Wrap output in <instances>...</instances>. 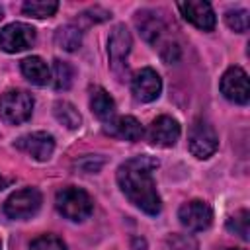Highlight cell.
Here are the masks:
<instances>
[{"instance_id":"cell-21","label":"cell","mask_w":250,"mask_h":250,"mask_svg":"<svg viewBox=\"0 0 250 250\" xmlns=\"http://www.w3.org/2000/svg\"><path fill=\"white\" fill-rule=\"evenodd\" d=\"M59 10V2L55 0H31V2H23L21 4V12L29 18H37V20H43V18H51L55 16V12Z\"/></svg>"},{"instance_id":"cell-12","label":"cell","mask_w":250,"mask_h":250,"mask_svg":"<svg viewBox=\"0 0 250 250\" xmlns=\"http://www.w3.org/2000/svg\"><path fill=\"white\" fill-rule=\"evenodd\" d=\"M180 123L170 117V115H160L156 117L150 125H148V143L152 146H162V148H168V146H174L180 139Z\"/></svg>"},{"instance_id":"cell-10","label":"cell","mask_w":250,"mask_h":250,"mask_svg":"<svg viewBox=\"0 0 250 250\" xmlns=\"http://www.w3.org/2000/svg\"><path fill=\"white\" fill-rule=\"evenodd\" d=\"M16 148L39 162H45L51 158V154L55 150V139H53V135H49L45 131H35V133H27V135L20 137L16 141Z\"/></svg>"},{"instance_id":"cell-13","label":"cell","mask_w":250,"mask_h":250,"mask_svg":"<svg viewBox=\"0 0 250 250\" xmlns=\"http://www.w3.org/2000/svg\"><path fill=\"white\" fill-rule=\"evenodd\" d=\"M178 10L184 16V20H188L191 25H195L197 29L203 31H211L215 27V12L211 8L209 2H201V0H188V2H178Z\"/></svg>"},{"instance_id":"cell-15","label":"cell","mask_w":250,"mask_h":250,"mask_svg":"<svg viewBox=\"0 0 250 250\" xmlns=\"http://www.w3.org/2000/svg\"><path fill=\"white\" fill-rule=\"evenodd\" d=\"M135 23H137V27L141 29V35H143L148 43H152V45H156V43L164 37L166 25H164V21H162L154 12H148V10L139 12L137 18H135Z\"/></svg>"},{"instance_id":"cell-6","label":"cell","mask_w":250,"mask_h":250,"mask_svg":"<svg viewBox=\"0 0 250 250\" xmlns=\"http://www.w3.org/2000/svg\"><path fill=\"white\" fill-rule=\"evenodd\" d=\"M35 29L29 23L14 21L0 29V49L6 53H20L35 43Z\"/></svg>"},{"instance_id":"cell-4","label":"cell","mask_w":250,"mask_h":250,"mask_svg":"<svg viewBox=\"0 0 250 250\" xmlns=\"http://www.w3.org/2000/svg\"><path fill=\"white\" fill-rule=\"evenodd\" d=\"M188 148L199 160H205L215 154V150L219 148V135L209 121L205 119L193 121L188 135Z\"/></svg>"},{"instance_id":"cell-11","label":"cell","mask_w":250,"mask_h":250,"mask_svg":"<svg viewBox=\"0 0 250 250\" xmlns=\"http://www.w3.org/2000/svg\"><path fill=\"white\" fill-rule=\"evenodd\" d=\"M131 45H133V39H131V33L125 25H115L113 31L109 33V39H107V53H109V62H111V68L119 74L121 70H127V55L131 51Z\"/></svg>"},{"instance_id":"cell-23","label":"cell","mask_w":250,"mask_h":250,"mask_svg":"<svg viewBox=\"0 0 250 250\" xmlns=\"http://www.w3.org/2000/svg\"><path fill=\"white\" fill-rule=\"evenodd\" d=\"M225 21L230 29L238 31V33H244L248 31V12L244 8H236V10H229L225 14Z\"/></svg>"},{"instance_id":"cell-17","label":"cell","mask_w":250,"mask_h":250,"mask_svg":"<svg viewBox=\"0 0 250 250\" xmlns=\"http://www.w3.org/2000/svg\"><path fill=\"white\" fill-rule=\"evenodd\" d=\"M90 109L100 121H111L115 117V102L113 98L100 86H96L90 94Z\"/></svg>"},{"instance_id":"cell-2","label":"cell","mask_w":250,"mask_h":250,"mask_svg":"<svg viewBox=\"0 0 250 250\" xmlns=\"http://www.w3.org/2000/svg\"><path fill=\"white\" fill-rule=\"evenodd\" d=\"M55 207L57 211L70 221H84L94 211V199L90 193L76 186H66L57 191L55 195Z\"/></svg>"},{"instance_id":"cell-19","label":"cell","mask_w":250,"mask_h":250,"mask_svg":"<svg viewBox=\"0 0 250 250\" xmlns=\"http://www.w3.org/2000/svg\"><path fill=\"white\" fill-rule=\"evenodd\" d=\"M53 113H55L57 121L62 123L66 129H78L80 123H82V117H80L78 109H76L70 102L59 100V102L53 105Z\"/></svg>"},{"instance_id":"cell-9","label":"cell","mask_w":250,"mask_h":250,"mask_svg":"<svg viewBox=\"0 0 250 250\" xmlns=\"http://www.w3.org/2000/svg\"><path fill=\"white\" fill-rule=\"evenodd\" d=\"M178 219L180 223L193 232L205 230L211 227L213 223V209L209 207V203L201 201V199H191L188 203H184L178 211Z\"/></svg>"},{"instance_id":"cell-22","label":"cell","mask_w":250,"mask_h":250,"mask_svg":"<svg viewBox=\"0 0 250 250\" xmlns=\"http://www.w3.org/2000/svg\"><path fill=\"white\" fill-rule=\"evenodd\" d=\"M227 230H230L232 234H238L242 240H248V232H250V213L246 209L238 211L236 215H232L227 221Z\"/></svg>"},{"instance_id":"cell-18","label":"cell","mask_w":250,"mask_h":250,"mask_svg":"<svg viewBox=\"0 0 250 250\" xmlns=\"http://www.w3.org/2000/svg\"><path fill=\"white\" fill-rule=\"evenodd\" d=\"M55 43L62 51H68V53L76 51L82 45V31H80V27L70 25V23L68 25H61L55 31Z\"/></svg>"},{"instance_id":"cell-5","label":"cell","mask_w":250,"mask_h":250,"mask_svg":"<svg viewBox=\"0 0 250 250\" xmlns=\"http://www.w3.org/2000/svg\"><path fill=\"white\" fill-rule=\"evenodd\" d=\"M41 201H43V197H41L39 189L23 188V189L14 191L4 201V213H6V217H10L14 221H23V219L33 217L39 211Z\"/></svg>"},{"instance_id":"cell-8","label":"cell","mask_w":250,"mask_h":250,"mask_svg":"<svg viewBox=\"0 0 250 250\" xmlns=\"http://www.w3.org/2000/svg\"><path fill=\"white\" fill-rule=\"evenodd\" d=\"M131 92L133 98L141 104L154 102L162 92V78L154 68L145 66L139 72H135V76L131 78Z\"/></svg>"},{"instance_id":"cell-28","label":"cell","mask_w":250,"mask_h":250,"mask_svg":"<svg viewBox=\"0 0 250 250\" xmlns=\"http://www.w3.org/2000/svg\"><path fill=\"white\" fill-rule=\"evenodd\" d=\"M229 250H240V248H229Z\"/></svg>"},{"instance_id":"cell-29","label":"cell","mask_w":250,"mask_h":250,"mask_svg":"<svg viewBox=\"0 0 250 250\" xmlns=\"http://www.w3.org/2000/svg\"><path fill=\"white\" fill-rule=\"evenodd\" d=\"M0 250H2V248H0Z\"/></svg>"},{"instance_id":"cell-24","label":"cell","mask_w":250,"mask_h":250,"mask_svg":"<svg viewBox=\"0 0 250 250\" xmlns=\"http://www.w3.org/2000/svg\"><path fill=\"white\" fill-rule=\"evenodd\" d=\"M29 250H66V244L55 234H41L31 242Z\"/></svg>"},{"instance_id":"cell-26","label":"cell","mask_w":250,"mask_h":250,"mask_svg":"<svg viewBox=\"0 0 250 250\" xmlns=\"http://www.w3.org/2000/svg\"><path fill=\"white\" fill-rule=\"evenodd\" d=\"M4 18V10H2V6H0V20Z\"/></svg>"},{"instance_id":"cell-1","label":"cell","mask_w":250,"mask_h":250,"mask_svg":"<svg viewBox=\"0 0 250 250\" xmlns=\"http://www.w3.org/2000/svg\"><path fill=\"white\" fill-rule=\"evenodd\" d=\"M158 166L160 162L154 156L139 154L125 160L117 168V184L121 191L135 207H139L146 215H158L162 209V201L152 178V172Z\"/></svg>"},{"instance_id":"cell-14","label":"cell","mask_w":250,"mask_h":250,"mask_svg":"<svg viewBox=\"0 0 250 250\" xmlns=\"http://www.w3.org/2000/svg\"><path fill=\"white\" fill-rule=\"evenodd\" d=\"M104 131L105 135L109 137H115L119 141H129V143H135V141H141L143 135H145V129L141 125V121L133 115H119V117H113L111 121H107L104 125Z\"/></svg>"},{"instance_id":"cell-20","label":"cell","mask_w":250,"mask_h":250,"mask_svg":"<svg viewBox=\"0 0 250 250\" xmlns=\"http://www.w3.org/2000/svg\"><path fill=\"white\" fill-rule=\"evenodd\" d=\"M74 80V68L61 59L53 61V72H51V82L57 90H68Z\"/></svg>"},{"instance_id":"cell-25","label":"cell","mask_w":250,"mask_h":250,"mask_svg":"<svg viewBox=\"0 0 250 250\" xmlns=\"http://www.w3.org/2000/svg\"><path fill=\"white\" fill-rule=\"evenodd\" d=\"M74 164H76V168H80L82 172H86V174H92V172H98V170L102 168V164H104V158H100V156H92V154H86L84 158L76 160Z\"/></svg>"},{"instance_id":"cell-7","label":"cell","mask_w":250,"mask_h":250,"mask_svg":"<svg viewBox=\"0 0 250 250\" xmlns=\"http://www.w3.org/2000/svg\"><path fill=\"white\" fill-rule=\"evenodd\" d=\"M221 94L234 104H248L250 98V88H248V74L240 66H230L225 70L219 82Z\"/></svg>"},{"instance_id":"cell-16","label":"cell","mask_w":250,"mask_h":250,"mask_svg":"<svg viewBox=\"0 0 250 250\" xmlns=\"http://www.w3.org/2000/svg\"><path fill=\"white\" fill-rule=\"evenodd\" d=\"M20 70L21 74L35 86H45L51 82V68L47 66V62L41 57H25L20 62Z\"/></svg>"},{"instance_id":"cell-3","label":"cell","mask_w":250,"mask_h":250,"mask_svg":"<svg viewBox=\"0 0 250 250\" xmlns=\"http://www.w3.org/2000/svg\"><path fill=\"white\" fill-rule=\"evenodd\" d=\"M33 113V98L25 90H8L0 96V117L10 125L25 123Z\"/></svg>"},{"instance_id":"cell-27","label":"cell","mask_w":250,"mask_h":250,"mask_svg":"<svg viewBox=\"0 0 250 250\" xmlns=\"http://www.w3.org/2000/svg\"><path fill=\"white\" fill-rule=\"evenodd\" d=\"M2 186H4V182H2V178H0V189H2Z\"/></svg>"}]
</instances>
